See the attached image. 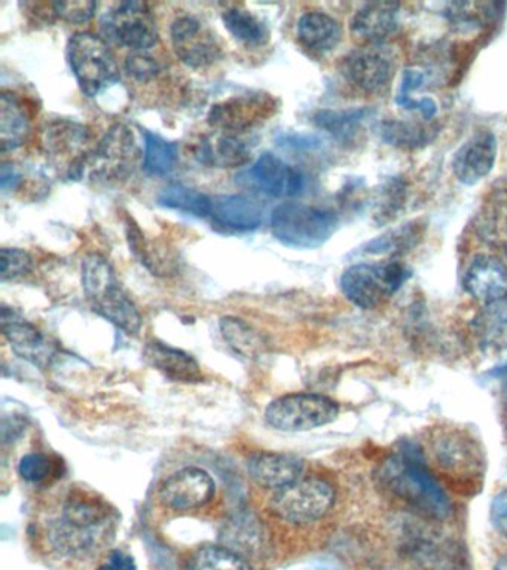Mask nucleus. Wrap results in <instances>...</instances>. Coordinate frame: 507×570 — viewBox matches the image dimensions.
Returning <instances> with one entry per match:
<instances>
[{
  "label": "nucleus",
  "instance_id": "nucleus-1",
  "mask_svg": "<svg viewBox=\"0 0 507 570\" xmlns=\"http://www.w3.org/2000/svg\"><path fill=\"white\" fill-rule=\"evenodd\" d=\"M117 523V514L108 502L90 493L78 492L48 523L47 539L57 554L86 559L114 541Z\"/></svg>",
  "mask_w": 507,
  "mask_h": 570
},
{
  "label": "nucleus",
  "instance_id": "nucleus-2",
  "mask_svg": "<svg viewBox=\"0 0 507 570\" xmlns=\"http://www.w3.org/2000/svg\"><path fill=\"white\" fill-rule=\"evenodd\" d=\"M382 488L431 520L451 514V503L427 468L417 445L404 443L380 470Z\"/></svg>",
  "mask_w": 507,
  "mask_h": 570
},
{
  "label": "nucleus",
  "instance_id": "nucleus-3",
  "mask_svg": "<svg viewBox=\"0 0 507 570\" xmlns=\"http://www.w3.org/2000/svg\"><path fill=\"white\" fill-rule=\"evenodd\" d=\"M82 287L92 309L127 334L142 327L140 312L124 292L113 265L100 254H90L82 262Z\"/></svg>",
  "mask_w": 507,
  "mask_h": 570
},
{
  "label": "nucleus",
  "instance_id": "nucleus-4",
  "mask_svg": "<svg viewBox=\"0 0 507 570\" xmlns=\"http://www.w3.org/2000/svg\"><path fill=\"white\" fill-rule=\"evenodd\" d=\"M337 227V214L315 205L284 203L271 216L273 235L292 248H318L331 238Z\"/></svg>",
  "mask_w": 507,
  "mask_h": 570
},
{
  "label": "nucleus",
  "instance_id": "nucleus-5",
  "mask_svg": "<svg viewBox=\"0 0 507 570\" xmlns=\"http://www.w3.org/2000/svg\"><path fill=\"white\" fill-rule=\"evenodd\" d=\"M411 276L399 262L359 263L342 274L340 285L344 296L360 309H376Z\"/></svg>",
  "mask_w": 507,
  "mask_h": 570
},
{
  "label": "nucleus",
  "instance_id": "nucleus-6",
  "mask_svg": "<svg viewBox=\"0 0 507 570\" xmlns=\"http://www.w3.org/2000/svg\"><path fill=\"white\" fill-rule=\"evenodd\" d=\"M70 69L81 91L95 98L110 85L118 83L119 69L113 51L99 36L82 31L68 45Z\"/></svg>",
  "mask_w": 507,
  "mask_h": 570
},
{
  "label": "nucleus",
  "instance_id": "nucleus-7",
  "mask_svg": "<svg viewBox=\"0 0 507 570\" xmlns=\"http://www.w3.org/2000/svg\"><path fill=\"white\" fill-rule=\"evenodd\" d=\"M335 490L322 479H301L286 488L275 490L270 507L274 514L287 523L306 525L315 523L331 511Z\"/></svg>",
  "mask_w": 507,
  "mask_h": 570
},
{
  "label": "nucleus",
  "instance_id": "nucleus-8",
  "mask_svg": "<svg viewBox=\"0 0 507 570\" xmlns=\"http://www.w3.org/2000/svg\"><path fill=\"white\" fill-rule=\"evenodd\" d=\"M340 405L320 394H289L274 400L265 410V422L286 432H302L332 423Z\"/></svg>",
  "mask_w": 507,
  "mask_h": 570
},
{
  "label": "nucleus",
  "instance_id": "nucleus-9",
  "mask_svg": "<svg viewBox=\"0 0 507 570\" xmlns=\"http://www.w3.org/2000/svg\"><path fill=\"white\" fill-rule=\"evenodd\" d=\"M101 27L109 38L133 52L148 51L158 42L157 22L144 2L115 4L101 21Z\"/></svg>",
  "mask_w": 507,
  "mask_h": 570
},
{
  "label": "nucleus",
  "instance_id": "nucleus-10",
  "mask_svg": "<svg viewBox=\"0 0 507 570\" xmlns=\"http://www.w3.org/2000/svg\"><path fill=\"white\" fill-rule=\"evenodd\" d=\"M277 105L270 94L248 92L213 105L207 120L224 132H244L269 120Z\"/></svg>",
  "mask_w": 507,
  "mask_h": 570
},
{
  "label": "nucleus",
  "instance_id": "nucleus-11",
  "mask_svg": "<svg viewBox=\"0 0 507 570\" xmlns=\"http://www.w3.org/2000/svg\"><path fill=\"white\" fill-rule=\"evenodd\" d=\"M137 158L139 149L131 129L126 125L115 124L91 151L87 167L96 177L118 180L135 169Z\"/></svg>",
  "mask_w": 507,
  "mask_h": 570
},
{
  "label": "nucleus",
  "instance_id": "nucleus-12",
  "mask_svg": "<svg viewBox=\"0 0 507 570\" xmlns=\"http://www.w3.org/2000/svg\"><path fill=\"white\" fill-rule=\"evenodd\" d=\"M90 134L81 124L72 120H55L46 129L47 154L57 165L65 168L68 177L78 178L86 171L91 151L88 150Z\"/></svg>",
  "mask_w": 507,
  "mask_h": 570
},
{
  "label": "nucleus",
  "instance_id": "nucleus-13",
  "mask_svg": "<svg viewBox=\"0 0 507 570\" xmlns=\"http://www.w3.org/2000/svg\"><path fill=\"white\" fill-rule=\"evenodd\" d=\"M172 43L177 58L193 69L215 65L222 56L220 42L211 27L197 17L176 18L172 24Z\"/></svg>",
  "mask_w": 507,
  "mask_h": 570
},
{
  "label": "nucleus",
  "instance_id": "nucleus-14",
  "mask_svg": "<svg viewBox=\"0 0 507 570\" xmlns=\"http://www.w3.org/2000/svg\"><path fill=\"white\" fill-rule=\"evenodd\" d=\"M216 483L202 468L188 466L168 476L159 488L158 497L167 508L176 511L197 510L211 502Z\"/></svg>",
  "mask_w": 507,
  "mask_h": 570
},
{
  "label": "nucleus",
  "instance_id": "nucleus-15",
  "mask_svg": "<svg viewBox=\"0 0 507 570\" xmlns=\"http://www.w3.org/2000/svg\"><path fill=\"white\" fill-rule=\"evenodd\" d=\"M2 332L12 351L37 367H50L56 358V347L46 334L10 307L2 309Z\"/></svg>",
  "mask_w": 507,
  "mask_h": 570
},
{
  "label": "nucleus",
  "instance_id": "nucleus-16",
  "mask_svg": "<svg viewBox=\"0 0 507 570\" xmlns=\"http://www.w3.org/2000/svg\"><path fill=\"white\" fill-rule=\"evenodd\" d=\"M342 75L360 91L378 94L384 91L393 78V61L380 48L355 49L344 58Z\"/></svg>",
  "mask_w": 507,
  "mask_h": 570
},
{
  "label": "nucleus",
  "instance_id": "nucleus-17",
  "mask_svg": "<svg viewBox=\"0 0 507 570\" xmlns=\"http://www.w3.org/2000/svg\"><path fill=\"white\" fill-rule=\"evenodd\" d=\"M496 158V136L489 131L475 132L454 156V176L462 185L474 186L493 171Z\"/></svg>",
  "mask_w": 507,
  "mask_h": 570
},
{
  "label": "nucleus",
  "instance_id": "nucleus-18",
  "mask_svg": "<svg viewBox=\"0 0 507 570\" xmlns=\"http://www.w3.org/2000/svg\"><path fill=\"white\" fill-rule=\"evenodd\" d=\"M248 176L261 191L275 198H292L301 195L305 187L304 174L273 154L260 156Z\"/></svg>",
  "mask_w": 507,
  "mask_h": 570
},
{
  "label": "nucleus",
  "instance_id": "nucleus-19",
  "mask_svg": "<svg viewBox=\"0 0 507 570\" xmlns=\"http://www.w3.org/2000/svg\"><path fill=\"white\" fill-rule=\"evenodd\" d=\"M304 466V461L291 453L257 452L247 461L251 479L274 492L301 480Z\"/></svg>",
  "mask_w": 507,
  "mask_h": 570
},
{
  "label": "nucleus",
  "instance_id": "nucleus-20",
  "mask_svg": "<svg viewBox=\"0 0 507 570\" xmlns=\"http://www.w3.org/2000/svg\"><path fill=\"white\" fill-rule=\"evenodd\" d=\"M465 287L471 297L485 305L496 302L507 296L506 267L496 257H475L467 267Z\"/></svg>",
  "mask_w": 507,
  "mask_h": 570
},
{
  "label": "nucleus",
  "instance_id": "nucleus-21",
  "mask_svg": "<svg viewBox=\"0 0 507 570\" xmlns=\"http://www.w3.org/2000/svg\"><path fill=\"white\" fill-rule=\"evenodd\" d=\"M399 9L398 3H367L351 20V31L362 42H384L399 29Z\"/></svg>",
  "mask_w": 507,
  "mask_h": 570
},
{
  "label": "nucleus",
  "instance_id": "nucleus-22",
  "mask_svg": "<svg viewBox=\"0 0 507 570\" xmlns=\"http://www.w3.org/2000/svg\"><path fill=\"white\" fill-rule=\"evenodd\" d=\"M212 217L217 226L234 232L255 230L264 220V208L244 195H224L213 199Z\"/></svg>",
  "mask_w": 507,
  "mask_h": 570
},
{
  "label": "nucleus",
  "instance_id": "nucleus-23",
  "mask_svg": "<svg viewBox=\"0 0 507 570\" xmlns=\"http://www.w3.org/2000/svg\"><path fill=\"white\" fill-rule=\"evenodd\" d=\"M146 363L175 382H199L202 370L193 355L176 350L158 341L146 343L144 351Z\"/></svg>",
  "mask_w": 507,
  "mask_h": 570
},
{
  "label": "nucleus",
  "instance_id": "nucleus-24",
  "mask_svg": "<svg viewBox=\"0 0 507 570\" xmlns=\"http://www.w3.org/2000/svg\"><path fill=\"white\" fill-rule=\"evenodd\" d=\"M436 461L445 471L462 472L480 470L479 449L469 436L460 434V432H445L438 436L433 443Z\"/></svg>",
  "mask_w": 507,
  "mask_h": 570
},
{
  "label": "nucleus",
  "instance_id": "nucleus-25",
  "mask_svg": "<svg viewBox=\"0 0 507 570\" xmlns=\"http://www.w3.org/2000/svg\"><path fill=\"white\" fill-rule=\"evenodd\" d=\"M195 156L202 164L217 168H238L246 165L252 158L248 146L233 134L204 138L199 142Z\"/></svg>",
  "mask_w": 507,
  "mask_h": 570
},
{
  "label": "nucleus",
  "instance_id": "nucleus-26",
  "mask_svg": "<svg viewBox=\"0 0 507 570\" xmlns=\"http://www.w3.org/2000/svg\"><path fill=\"white\" fill-rule=\"evenodd\" d=\"M298 39L309 51L329 53L341 40V27L337 20L324 12H306L298 21Z\"/></svg>",
  "mask_w": 507,
  "mask_h": 570
},
{
  "label": "nucleus",
  "instance_id": "nucleus-27",
  "mask_svg": "<svg viewBox=\"0 0 507 570\" xmlns=\"http://www.w3.org/2000/svg\"><path fill=\"white\" fill-rule=\"evenodd\" d=\"M30 136V119L14 94L2 92L0 97V146L6 154L23 146Z\"/></svg>",
  "mask_w": 507,
  "mask_h": 570
},
{
  "label": "nucleus",
  "instance_id": "nucleus-28",
  "mask_svg": "<svg viewBox=\"0 0 507 570\" xmlns=\"http://www.w3.org/2000/svg\"><path fill=\"white\" fill-rule=\"evenodd\" d=\"M127 239L130 252L154 275L167 276L175 274L176 258L173 257L170 249L148 239V236L133 220L127 222Z\"/></svg>",
  "mask_w": 507,
  "mask_h": 570
},
{
  "label": "nucleus",
  "instance_id": "nucleus-29",
  "mask_svg": "<svg viewBox=\"0 0 507 570\" xmlns=\"http://www.w3.org/2000/svg\"><path fill=\"white\" fill-rule=\"evenodd\" d=\"M476 333L488 350L507 351V296L484 306L476 318Z\"/></svg>",
  "mask_w": 507,
  "mask_h": 570
},
{
  "label": "nucleus",
  "instance_id": "nucleus-30",
  "mask_svg": "<svg viewBox=\"0 0 507 570\" xmlns=\"http://www.w3.org/2000/svg\"><path fill=\"white\" fill-rule=\"evenodd\" d=\"M369 115V109L320 110L314 115V124L340 142H353Z\"/></svg>",
  "mask_w": 507,
  "mask_h": 570
},
{
  "label": "nucleus",
  "instance_id": "nucleus-31",
  "mask_svg": "<svg viewBox=\"0 0 507 570\" xmlns=\"http://www.w3.org/2000/svg\"><path fill=\"white\" fill-rule=\"evenodd\" d=\"M480 238L507 254V191L493 196L479 214Z\"/></svg>",
  "mask_w": 507,
  "mask_h": 570
},
{
  "label": "nucleus",
  "instance_id": "nucleus-32",
  "mask_svg": "<svg viewBox=\"0 0 507 570\" xmlns=\"http://www.w3.org/2000/svg\"><path fill=\"white\" fill-rule=\"evenodd\" d=\"M222 20H224L226 30L246 47H262L269 42V27L247 9L238 7L226 9Z\"/></svg>",
  "mask_w": 507,
  "mask_h": 570
},
{
  "label": "nucleus",
  "instance_id": "nucleus-33",
  "mask_svg": "<svg viewBox=\"0 0 507 570\" xmlns=\"http://www.w3.org/2000/svg\"><path fill=\"white\" fill-rule=\"evenodd\" d=\"M158 204L195 217L212 216L213 199L193 187L173 183L158 195Z\"/></svg>",
  "mask_w": 507,
  "mask_h": 570
},
{
  "label": "nucleus",
  "instance_id": "nucleus-34",
  "mask_svg": "<svg viewBox=\"0 0 507 570\" xmlns=\"http://www.w3.org/2000/svg\"><path fill=\"white\" fill-rule=\"evenodd\" d=\"M179 160L176 142L150 131H145L144 168L150 176H167Z\"/></svg>",
  "mask_w": 507,
  "mask_h": 570
},
{
  "label": "nucleus",
  "instance_id": "nucleus-35",
  "mask_svg": "<svg viewBox=\"0 0 507 570\" xmlns=\"http://www.w3.org/2000/svg\"><path fill=\"white\" fill-rule=\"evenodd\" d=\"M420 239L421 225L412 222L369 240L368 244H364L363 253L376 254V256H380V254L391 256V254L409 252V249L416 247Z\"/></svg>",
  "mask_w": 507,
  "mask_h": 570
},
{
  "label": "nucleus",
  "instance_id": "nucleus-36",
  "mask_svg": "<svg viewBox=\"0 0 507 570\" xmlns=\"http://www.w3.org/2000/svg\"><path fill=\"white\" fill-rule=\"evenodd\" d=\"M221 332L230 346L240 355L255 358L264 351V338L243 320L234 318V316L222 318Z\"/></svg>",
  "mask_w": 507,
  "mask_h": 570
},
{
  "label": "nucleus",
  "instance_id": "nucleus-37",
  "mask_svg": "<svg viewBox=\"0 0 507 570\" xmlns=\"http://www.w3.org/2000/svg\"><path fill=\"white\" fill-rule=\"evenodd\" d=\"M188 570H252L247 561L230 548L204 546L191 557Z\"/></svg>",
  "mask_w": 507,
  "mask_h": 570
},
{
  "label": "nucleus",
  "instance_id": "nucleus-38",
  "mask_svg": "<svg viewBox=\"0 0 507 570\" xmlns=\"http://www.w3.org/2000/svg\"><path fill=\"white\" fill-rule=\"evenodd\" d=\"M382 138L398 147H418L430 140V131L418 124L386 122L381 129Z\"/></svg>",
  "mask_w": 507,
  "mask_h": 570
},
{
  "label": "nucleus",
  "instance_id": "nucleus-39",
  "mask_svg": "<svg viewBox=\"0 0 507 570\" xmlns=\"http://www.w3.org/2000/svg\"><path fill=\"white\" fill-rule=\"evenodd\" d=\"M33 261L28 252L21 248H2L0 253V274L2 281H14L32 271Z\"/></svg>",
  "mask_w": 507,
  "mask_h": 570
},
{
  "label": "nucleus",
  "instance_id": "nucleus-40",
  "mask_svg": "<svg viewBox=\"0 0 507 570\" xmlns=\"http://www.w3.org/2000/svg\"><path fill=\"white\" fill-rule=\"evenodd\" d=\"M21 479L29 483H43L55 474V463L43 453H29L19 463Z\"/></svg>",
  "mask_w": 507,
  "mask_h": 570
},
{
  "label": "nucleus",
  "instance_id": "nucleus-41",
  "mask_svg": "<svg viewBox=\"0 0 507 570\" xmlns=\"http://www.w3.org/2000/svg\"><path fill=\"white\" fill-rule=\"evenodd\" d=\"M52 9L60 20L69 24H86L95 17L97 3L88 0H69V2L52 3Z\"/></svg>",
  "mask_w": 507,
  "mask_h": 570
},
{
  "label": "nucleus",
  "instance_id": "nucleus-42",
  "mask_svg": "<svg viewBox=\"0 0 507 570\" xmlns=\"http://www.w3.org/2000/svg\"><path fill=\"white\" fill-rule=\"evenodd\" d=\"M127 73L140 82L154 79L162 71V66L146 52H133L126 61Z\"/></svg>",
  "mask_w": 507,
  "mask_h": 570
},
{
  "label": "nucleus",
  "instance_id": "nucleus-43",
  "mask_svg": "<svg viewBox=\"0 0 507 570\" xmlns=\"http://www.w3.org/2000/svg\"><path fill=\"white\" fill-rule=\"evenodd\" d=\"M489 514H491L494 528H496L501 537L507 539V489L500 490V492L493 498Z\"/></svg>",
  "mask_w": 507,
  "mask_h": 570
},
{
  "label": "nucleus",
  "instance_id": "nucleus-44",
  "mask_svg": "<svg viewBox=\"0 0 507 570\" xmlns=\"http://www.w3.org/2000/svg\"><path fill=\"white\" fill-rule=\"evenodd\" d=\"M100 570H137V564L126 551L114 550L109 552L108 559L101 564Z\"/></svg>",
  "mask_w": 507,
  "mask_h": 570
},
{
  "label": "nucleus",
  "instance_id": "nucleus-45",
  "mask_svg": "<svg viewBox=\"0 0 507 570\" xmlns=\"http://www.w3.org/2000/svg\"><path fill=\"white\" fill-rule=\"evenodd\" d=\"M0 181H2V189L7 191L10 187H16L17 183L20 181V177L10 165H3Z\"/></svg>",
  "mask_w": 507,
  "mask_h": 570
},
{
  "label": "nucleus",
  "instance_id": "nucleus-46",
  "mask_svg": "<svg viewBox=\"0 0 507 570\" xmlns=\"http://www.w3.org/2000/svg\"><path fill=\"white\" fill-rule=\"evenodd\" d=\"M503 421H505V428L507 431V379H506L505 400H503Z\"/></svg>",
  "mask_w": 507,
  "mask_h": 570
},
{
  "label": "nucleus",
  "instance_id": "nucleus-47",
  "mask_svg": "<svg viewBox=\"0 0 507 570\" xmlns=\"http://www.w3.org/2000/svg\"><path fill=\"white\" fill-rule=\"evenodd\" d=\"M493 570H507V554L503 556L501 559L497 561Z\"/></svg>",
  "mask_w": 507,
  "mask_h": 570
},
{
  "label": "nucleus",
  "instance_id": "nucleus-48",
  "mask_svg": "<svg viewBox=\"0 0 507 570\" xmlns=\"http://www.w3.org/2000/svg\"><path fill=\"white\" fill-rule=\"evenodd\" d=\"M501 374H503V376H505L507 379V365L505 368L501 370Z\"/></svg>",
  "mask_w": 507,
  "mask_h": 570
}]
</instances>
